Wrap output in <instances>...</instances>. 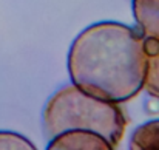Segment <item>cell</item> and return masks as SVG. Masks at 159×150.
<instances>
[{"mask_svg":"<svg viewBox=\"0 0 159 150\" xmlns=\"http://www.w3.org/2000/svg\"><path fill=\"white\" fill-rule=\"evenodd\" d=\"M145 36L119 22L85 28L71 44L68 73L76 87L110 102L134 98L145 82Z\"/></svg>","mask_w":159,"mask_h":150,"instance_id":"cell-1","label":"cell"},{"mask_svg":"<svg viewBox=\"0 0 159 150\" xmlns=\"http://www.w3.org/2000/svg\"><path fill=\"white\" fill-rule=\"evenodd\" d=\"M125 125V115L116 102L91 96L74 84L57 90L43 108V129L48 138L84 130L101 135L114 147L122 139Z\"/></svg>","mask_w":159,"mask_h":150,"instance_id":"cell-2","label":"cell"},{"mask_svg":"<svg viewBox=\"0 0 159 150\" xmlns=\"http://www.w3.org/2000/svg\"><path fill=\"white\" fill-rule=\"evenodd\" d=\"M47 150H113V146L98 133L71 130L51 138Z\"/></svg>","mask_w":159,"mask_h":150,"instance_id":"cell-3","label":"cell"},{"mask_svg":"<svg viewBox=\"0 0 159 150\" xmlns=\"http://www.w3.org/2000/svg\"><path fill=\"white\" fill-rule=\"evenodd\" d=\"M133 16L145 37L159 40V0H133Z\"/></svg>","mask_w":159,"mask_h":150,"instance_id":"cell-4","label":"cell"},{"mask_svg":"<svg viewBox=\"0 0 159 150\" xmlns=\"http://www.w3.org/2000/svg\"><path fill=\"white\" fill-rule=\"evenodd\" d=\"M147 68H145V90L159 99V40L145 37Z\"/></svg>","mask_w":159,"mask_h":150,"instance_id":"cell-5","label":"cell"},{"mask_svg":"<svg viewBox=\"0 0 159 150\" xmlns=\"http://www.w3.org/2000/svg\"><path fill=\"white\" fill-rule=\"evenodd\" d=\"M128 150H159V119L139 125L131 133Z\"/></svg>","mask_w":159,"mask_h":150,"instance_id":"cell-6","label":"cell"},{"mask_svg":"<svg viewBox=\"0 0 159 150\" xmlns=\"http://www.w3.org/2000/svg\"><path fill=\"white\" fill-rule=\"evenodd\" d=\"M0 150H37L25 136L9 130H0Z\"/></svg>","mask_w":159,"mask_h":150,"instance_id":"cell-7","label":"cell"}]
</instances>
